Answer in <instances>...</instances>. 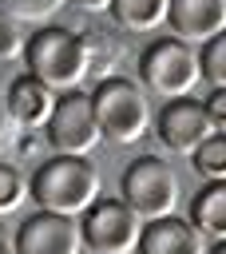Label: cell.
I'll return each mask as SVG.
<instances>
[{
  "label": "cell",
  "instance_id": "cell-1",
  "mask_svg": "<svg viewBox=\"0 0 226 254\" xmlns=\"http://www.w3.org/2000/svg\"><path fill=\"white\" fill-rule=\"evenodd\" d=\"M28 194L44 214H63V218H83L99 202V171L87 159L75 155H52L36 167L28 179Z\"/></svg>",
  "mask_w": 226,
  "mask_h": 254
},
{
  "label": "cell",
  "instance_id": "cell-2",
  "mask_svg": "<svg viewBox=\"0 0 226 254\" xmlns=\"http://www.w3.org/2000/svg\"><path fill=\"white\" fill-rule=\"evenodd\" d=\"M24 64H28L32 79L52 87L56 95H67V91H79L91 56H87V44L75 32H67V28H40L24 44Z\"/></svg>",
  "mask_w": 226,
  "mask_h": 254
},
{
  "label": "cell",
  "instance_id": "cell-3",
  "mask_svg": "<svg viewBox=\"0 0 226 254\" xmlns=\"http://www.w3.org/2000/svg\"><path fill=\"white\" fill-rule=\"evenodd\" d=\"M91 107H95V123H99V135L107 143H119V147H131L147 135L151 127V103H147V91L127 79V75H111L103 79L95 91H91Z\"/></svg>",
  "mask_w": 226,
  "mask_h": 254
},
{
  "label": "cell",
  "instance_id": "cell-4",
  "mask_svg": "<svg viewBox=\"0 0 226 254\" xmlns=\"http://www.w3.org/2000/svg\"><path fill=\"white\" fill-rule=\"evenodd\" d=\"M139 75H143V87H147L151 95H163L167 103H170V99H186V95H194V87L202 83L198 52H194V44H186V40L159 36V40L139 56Z\"/></svg>",
  "mask_w": 226,
  "mask_h": 254
},
{
  "label": "cell",
  "instance_id": "cell-5",
  "mask_svg": "<svg viewBox=\"0 0 226 254\" xmlns=\"http://www.w3.org/2000/svg\"><path fill=\"white\" fill-rule=\"evenodd\" d=\"M123 202L143 218V222H155V218H170L174 206H178V175L170 171L167 159H155V155H139L127 171H123Z\"/></svg>",
  "mask_w": 226,
  "mask_h": 254
},
{
  "label": "cell",
  "instance_id": "cell-6",
  "mask_svg": "<svg viewBox=\"0 0 226 254\" xmlns=\"http://www.w3.org/2000/svg\"><path fill=\"white\" fill-rule=\"evenodd\" d=\"M79 230L91 254H135L143 238V218L123 198H99L79 218Z\"/></svg>",
  "mask_w": 226,
  "mask_h": 254
},
{
  "label": "cell",
  "instance_id": "cell-7",
  "mask_svg": "<svg viewBox=\"0 0 226 254\" xmlns=\"http://www.w3.org/2000/svg\"><path fill=\"white\" fill-rule=\"evenodd\" d=\"M44 135H48V143H52L56 155H75V159L91 155L99 147V139H103L99 135V123H95L91 95H83V91L59 95L56 99V111H52V119L44 127Z\"/></svg>",
  "mask_w": 226,
  "mask_h": 254
},
{
  "label": "cell",
  "instance_id": "cell-8",
  "mask_svg": "<svg viewBox=\"0 0 226 254\" xmlns=\"http://www.w3.org/2000/svg\"><path fill=\"white\" fill-rule=\"evenodd\" d=\"M155 135H159V143H163L170 155L190 159V155L214 135V123H210L202 99L186 95V99H170V103H163V111L155 115Z\"/></svg>",
  "mask_w": 226,
  "mask_h": 254
},
{
  "label": "cell",
  "instance_id": "cell-9",
  "mask_svg": "<svg viewBox=\"0 0 226 254\" xmlns=\"http://www.w3.org/2000/svg\"><path fill=\"white\" fill-rule=\"evenodd\" d=\"M16 254H83V230L75 218L36 210L16 230Z\"/></svg>",
  "mask_w": 226,
  "mask_h": 254
},
{
  "label": "cell",
  "instance_id": "cell-10",
  "mask_svg": "<svg viewBox=\"0 0 226 254\" xmlns=\"http://www.w3.org/2000/svg\"><path fill=\"white\" fill-rule=\"evenodd\" d=\"M167 28L174 40L186 44H210L226 32V0H170Z\"/></svg>",
  "mask_w": 226,
  "mask_h": 254
},
{
  "label": "cell",
  "instance_id": "cell-11",
  "mask_svg": "<svg viewBox=\"0 0 226 254\" xmlns=\"http://www.w3.org/2000/svg\"><path fill=\"white\" fill-rule=\"evenodd\" d=\"M56 99L59 95L52 87H44L40 79H32L28 71L16 75L8 83V91H4V107H8L12 123L24 127V131H44L48 119H52V111H56Z\"/></svg>",
  "mask_w": 226,
  "mask_h": 254
},
{
  "label": "cell",
  "instance_id": "cell-12",
  "mask_svg": "<svg viewBox=\"0 0 226 254\" xmlns=\"http://www.w3.org/2000/svg\"><path fill=\"white\" fill-rule=\"evenodd\" d=\"M206 238L186 222V218H155L143 222V238L135 254H206Z\"/></svg>",
  "mask_w": 226,
  "mask_h": 254
},
{
  "label": "cell",
  "instance_id": "cell-13",
  "mask_svg": "<svg viewBox=\"0 0 226 254\" xmlns=\"http://www.w3.org/2000/svg\"><path fill=\"white\" fill-rule=\"evenodd\" d=\"M202 238L222 242L226 238V183H202V190L190 198V218H186Z\"/></svg>",
  "mask_w": 226,
  "mask_h": 254
},
{
  "label": "cell",
  "instance_id": "cell-14",
  "mask_svg": "<svg viewBox=\"0 0 226 254\" xmlns=\"http://www.w3.org/2000/svg\"><path fill=\"white\" fill-rule=\"evenodd\" d=\"M170 0H111V16L127 32H159L167 28Z\"/></svg>",
  "mask_w": 226,
  "mask_h": 254
},
{
  "label": "cell",
  "instance_id": "cell-15",
  "mask_svg": "<svg viewBox=\"0 0 226 254\" xmlns=\"http://www.w3.org/2000/svg\"><path fill=\"white\" fill-rule=\"evenodd\" d=\"M190 167L198 171L202 183H226V131H214V135L190 155Z\"/></svg>",
  "mask_w": 226,
  "mask_h": 254
},
{
  "label": "cell",
  "instance_id": "cell-16",
  "mask_svg": "<svg viewBox=\"0 0 226 254\" xmlns=\"http://www.w3.org/2000/svg\"><path fill=\"white\" fill-rule=\"evenodd\" d=\"M198 67H202V79H206L210 87H226V32L214 36L210 44H202Z\"/></svg>",
  "mask_w": 226,
  "mask_h": 254
},
{
  "label": "cell",
  "instance_id": "cell-17",
  "mask_svg": "<svg viewBox=\"0 0 226 254\" xmlns=\"http://www.w3.org/2000/svg\"><path fill=\"white\" fill-rule=\"evenodd\" d=\"M24 198H28V179L12 163H0V218H8L12 210H20Z\"/></svg>",
  "mask_w": 226,
  "mask_h": 254
},
{
  "label": "cell",
  "instance_id": "cell-18",
  "mask_svg": "<svg viewBox=\"0 0 226 254\" xmlns=\"http://www.w3.org/2000/svg\"><path fill=\"white\" fill-rule=\"evenodd\" d=\"M67 0H0V8L20 24V20H48L63 8Z\"/></svg>",
  "mask_w": 226,
  "mask_h": 254
},
{
  "label": "cell",
  "instance_id": "cell-19",
  "mask_svg": "<svg viewBox=\"0 0 226 254\" xmlns=\"http://www.w3.org/2000/svg\"><path fill=\"white\" fill-rule=\"evenodd\" d=\"M16 52H24V36H20V24L0 8V60H12Z\"/></svg>",
  "mask_w": 226,
  "mask_h": 254
},
{
  "label": "cell",
  "instance_id": "cell-20",
  "mask_svg": "<svg viewBox=\"0 0 226 254\" xmlns=\"http://www.w3.org/2000/svg\"><path fill=\"white\" fill-rule=\"evenodd\" d=\"M202 107H206L214 131H226V87H210L206 99H202Z\"/></svg>",
  "mask_w": 226,
  "mask_h": 254
},
{
  "label": "cell",
  "instance_id": "cell-21",
  "mask_svg": "<svg viewBox=\"0 0 226 254\" xmlns=\"http://www.w3.org/2000/svg\"><path fill=\"white\" fill-rule=\"evenodd\" d=\"M12 139H16V123H12L8 107H4V95H0V155L12 147Z\"/></svg>",
  "mask_w": 226,
  "mask_h": 254
},
{
  "label": "cell",
  "instance_id": "cell-22",
  "mask_svg": "<svg viewBox=\"0 0 226 254\" xmlns=\"http://www.w3.org/2000/svg\"><path fill=\"white\" fill-rule=\"evenodd\" d=\"M0 254H16V234L8 230L4 218H0Z\"/></svg>",
  "mask_w": 226,
  "mask_h": 254
},
{
  "label": "cell",
  "instance_id": "cell-23",
  "mask_svg": "<svg viewBox=\"0 0 226 254\" xmlns=\"http://www.w3.org/2000/svg\"><path fill=\"white\" fill-rule=\"evenodd\" d=\"M67 4H75L83 12H111V0H67Z\"/></svg>",
  "mask_w": 226,
  "mask_h": 254
},
{
  "label": "cell",
  "instance_id": "cell-24",
  "mask_svg": "<svg viewBox=\"0 0 226 254\" xmlns=\"http://www.w3.org/2000/svg\"><path fill=\"white\" fill-rule=\"evenodd\" d=\"M206 254H226V238H222V242H214V246H210Z\"/></svg>",
  "mask_w": 226,
  "mask_h": 254
}]
</instances>
